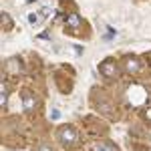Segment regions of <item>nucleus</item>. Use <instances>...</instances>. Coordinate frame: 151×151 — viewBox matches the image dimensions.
I'll use <instances>...</instances> for the list:
<instances>
[{"label": "nucleus", "mask_w": 151, "mask_h": 151, "mask_svg": "<svg viewBox=\"0 0 151 151\" xmlns=\"http://www.w3.org/2000/svg\"><path fill=\"white\" fill-rule=\"evenodd\" d=\"M101 73H103L105 77H117V65L113 63V60H105V63H101Z\"/></svg>", "instance_id": "obj_3"}, {"label": "nucleus", "mask_w": 151, "mask_h": 151, "mask_svg": "<svg viewBox=\"0 0 151 151\" xmlns=\"http://www.w3.org/2000/svg\"><path fill=\"white\" fill-rule=\"evenodd\" d=\"M67 24L73 26V28H79V26H81V16H79V14H69V16H67Z\"/></svg>", "instance_id": "obj_5"}, {"label": "nucleus", "mask_w": 151, "mask_h": 151, "mask_svg": "<svg viewBox=\"0 0 151 151\" xmlns=\"http://www.w3.org/2000/svg\"><path fill=\"white\" fill-rule=\"evenodd\" d=\"M139 67H141V63L137 60V58H133V57L125 58V70H127V73L133 75V73H137V70H139Z\"/></svg>", "instance_id": "obj_4"}, {"label": "nucleus", "mask_w": 151, "mask_h": 151, "mask_svg": "<svg viewBox=\"0 0 151 151\" xmlns=\"http://www.w3.org/2000/svg\"><path fill=\"white\" fill-rule=\"evenodd\" d=\"M58 139H60V143H63L65 147H73L79 137H77V133H75L70 127H63L60 131H58Z\"/></svg>", "instance_id": "obj_1"}, {"label": "nucleus", "mask_w": 151, "mask_h": 151, "mask_svg": "<svg viewBox=\"0 0 151 151\" xmlns=\"http://www.w3.org/2000/svg\"><path fill=\"white\" fill-rule=\"evenodd\" d=\"M50 117H52V119H58V117H60V113H58V111H52V113H50Z\"/></svg>", "instance_id": "obj_10"}, {"label": "nucleus", "mask_w": 151, "mask_h": 151, "mask_svg": "<svg viewBox=\"0 0 151 151\" xmlns=\"http://www.w3.org/2000/svg\"><path fill=\"white\" fill-rule=\"evenodd\" d=\"M35 151H52V147H50V145H38Z\"/></svg>", "instance_id": "obj_8"}, {"label": "nucleus", "mask_w": 151, "mask_h": 151, "mask_svg": "<svg viewBox=\"0 0 151 151\" xmlns=\"http://www.w3.org/2000/svg\"><path fill=\"white\" fill-rule=\"evenodd\" d=\"M95 151H117L111 143H107V141H101V143H95Z\"/></svg>", "instance_id": "obj_6"}, {"label": "nucleus", "mask_w": 151, "mask_h": 151, "mask_svg": "<svg viewBox=\"0 0 151 151\" xmlns=\"http://www.w3.org/2000/svg\"><path fill=\"white\" fill-rule=\"evenodd\" d=\"M22 105H24L26 111H35L36 109V97L30 91H24L22 93Z\"/></svg>", "instance_id": "obj_2"}, {"label": "nucleus", "mask_w": 151, "mask_h": 151, "mask_svg": "<svg viewBox=\"0 0 151 151\" xmlns=\"http://www.w3.org/2000/svg\"><path fill=\"white\" fill-rule=\"evenodd\" d=\"M6 103H8V87L2 85V107H6Z\"/></svg>", "instance_id": "obj_7"}, {"label": "nucleus", "mask_w": 151, "mask_h": 151, "mask_svg": "<svg viewBox=\"0 0 151 151\" xmlns=\"http://www.w3.org/2000/svg\"><path fill=\"white\" fill-rule=\"evenodd\" d=\"M2 18L6 22V28H12V22H10V18H8V14H2Z\"/></svg>", "instance_id": "obj_9"}]
</instances>
